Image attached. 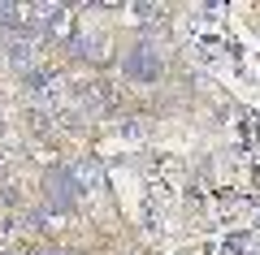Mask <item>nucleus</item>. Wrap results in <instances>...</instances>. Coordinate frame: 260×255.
I'll list each match as a JSON object with an SVG mask.
<instances>
[{
  "instance_id": "f257e3e1",
  "label": "nucleus",
  "mask_w": 260,
  "mask_h": 255,
  "mask_svg": "<svg viewBox=\"0 0 260 255\" xmlns=\"http://www.w3.org/2000/svg\"><path fill=\"white\" fill-rule=\"evenodd\" d=\"M126 69H130V74H139V78H156L160 61H156V56H130V61H126Z\"/></svg>"
}]
</instances>
